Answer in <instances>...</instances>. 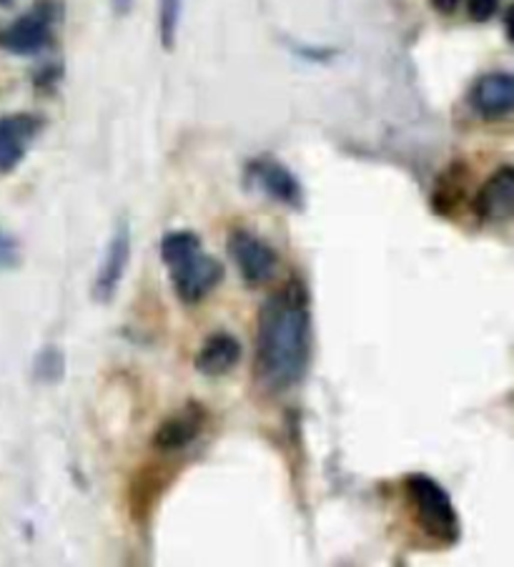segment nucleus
<instances>
[{
	"label": "nucleus",
	"instance_id": "1",
	"mask_svg": "<svg viewBox=\"0 0 514 567\" xmlns=\"http://www.w3.org/2000/svg\"><path fill=\"white\" fill-rule=\"evenodd\" d=\"M311 305L301 281H289L261 305L254 374L269 392L297 386L311 362Z\"/></svg>",
	"mask_w": 514,
	"mask_h": 567
},
{
	"label": "nucleus",
	"instance_id": "2",
	"mask_svg": "<svg viewBox=\"0 0 514 567\" xmlns=\"http://www.w3.org/2000/svg\"><path fill=\"white\" fill-rule=\"evenodd\" d=\"M404 493L422 533L442 545H454L462 535L460 513L446 489L432 475L414 472L404 480Z\"/></svg>",
	"mask_w": 514,
	"mask_h": 567
},
{
	"label": "nucleus",
	"instance_id": "3",
	"mask_svg": "<svg viewBox=\"0 0 514 567\" xmlns=\"http://www.w3.org/2000/svg\"><path fill=\"white\" fill-rule=\"evenodd\" d=\"M59 18V6L53 0H41L31 11L0 28V49L13 55H38L53 43V25Z\"/></svg>",
	"mask_w": 514,
	"mask_h": 567
},
{
	"label": "nucleus",
	"instance_id": "4",
	"mask_svg": "<svg viewBox=\"0 0 514 567\" xmlns=\"http://www.w3.org/2000/svg\"><path fill=\"white\" fill-rule=\"evenodd\" d=\"M228 257L239 269L241 279L246 287H261V284L271 281L276 274V267H279V254L266 244L259 234H254L249 229H234L228 234Z\"/></svg>",
	"mask_w": 514,
	"mask_h": 567
},
{
	"label": "nucleus",
	"instance_id": "5",
	"mask_svg": "<svg viewBox=\"0 0 514 567\" xmlns=\"http://www.w3.org/2000/svg\"><path fill=\"white\" fill-rule=\"evenodd\" d=\"M168 271L176 297L184 301V305H198V301H204L224 279L222 261L208 257L204 249L171 264Z\"/></svg>",
	"mask_w": 514,
	"mask_h": 567
},
{
	"label": "nucleus",
	"instance_id": "6",
	"mask_svg": "<svg viewBox=\"0 0 514 567\" xmlns=\"http://www.w3.org/2000/svg\"><path fill=\"white\" fill-rule=\"evenodd\" d=\"M246 182L254 188H259L271 202H279L289 209H304V186L297 178V174L289 172L281 161L261 156L249 161L246 166Z\"/></svg>",
	"mask_w": 514,
	"mask_h": 567
},
{
	"label": "nucleus",
	"instance_id": "7",
	"mask_svg": "<svg viewBox=\"0 0 514 567\" xmlns=\"http://www.w3.org/2000/svg\"><path fill=\"white\" fill-rule=\"evenodd\" d=\"M128 264H131V224L121 221L111 234L106 251H103L101 269L96 274V281H93V297L103 301V305L116 297L121 281L126 277Z\"/></svg>",
	"mask_w": 514,
	"mask_h": 567
},
{
	"label": "nucleus",
	"instance_id": "8",
	"mask_svg": "<svg viewBox=\"0 0 514 567\" xmlns=\"http://www.w3.org/2000/svg\"><path fill=\"white\" fill-rule=\"evenodd\" d=\"M38 131H41V118L33 113L0 116V174H11L21 166Z\"/></svg>",
	"mask_w": 514,
	"mask_h": 567
},
{
	"label": "nucleus",
	"instance_id": "9",
	"mask_svg": "<svg viewBox=\"0 0 514 567\" xmlns=\"http://www.w3.org/2000/svg\"><path fill=\"white\" fill-rule=\"evenodd\" d=\"M474 214L487 224L514 219V166H502L482 184Z\"/></svg>",
	"mask_w": 514,
	"mask_h": 567
},
{
	"label": "nucleus",
	"instance_id": "10",
	"mask_svg": "<svg viewBox=\"0 0 514 567\" xmlns=\"http://www.w3.org/2000/svg\"><path fill=\"white\" fill-rule=\"evenodd\" d=\"M472 109L484 121H497L514 113V73H487L470 91Z\"/></svg>",
	"mask_w": 514,
	"mask_h": 567
},
{
	"label": "nucleus",
	"instance_id": "11",
	"mask_svg": "<svg viewBox=\"0 0 514 567\" xmlns=\"http://www.w3.org/2000/svg\"><path fill=\"white\" fill-rule=\"evenodd\" d=\"M204 424L206 412L202 404H186V408H181L161 422V427L154 432V450L168 455V452L188 447L204 432Z\"/></svg>",
	"mask_w": 514,
	"mask_h": 567
},
{
	"label": "nucleus",
	"instance_id": "12",
	"mask_svg": "<svg viewBox=\"0 0 514 567\" xmlns=\"http://www.w3.org/2000/svg\"><path fill=\"white\" fill-rule=\"evenodd\" d=\"M241 359V344L239 339L234 334H226V332H218L212 334L202 344V349L196 352V372L204 374V377H212V380H218V377H224L234 370L236 364H239Z\"/></svg>",
	"mask_w": 514,
	"mask_h": 567
},
{
	"label": "nucleus",
	"instance_id": "13",
	"mask_svg": "<svg viewBox=\"0 0 514 567\" xmlns=\"http://www.w3.org/2000/svg\"><path fill=\"white\" fill-rule=\"evenodd\" d=\"M181 11H184V0H158V35L166 51L174 49L178 41Z\"/></svg>",
	"mask_w": 514,
	"mask_h": 567
},
{
	"label": "nucleus",
	"instance_id": "14",
	"mask_svg": "<svg viewBox=\"0 0 514 567\" xmlns=\"http://www.w3.org/2000/svg\"><path fill=\"white\" fill-rule=\"evenodd\" d=\"M21 264V244L11 231L0 226V269L11 271Z\"/></svg>",
	"mask_w": 514,
	"mask_h": 567
},
{
	"label": "nucleus",
	"instance_id": "15",
	"mask_svg": "<svg viewBox=\"0 0 514 567\" xmlns=\"http://www.w3.org/2000/svg\"><path fill=\"white\" fill-rule=\"evenodd\" d=\"M500 0H470V16L474 21H490L497 13Z\"/></svg>",
	"mask_w": 514,
	"mask_h": 567
},
{
	"label": "nucleus",
	"instance_id": "16",
	"mask_svg": "<svg viewBox=\"0 0 514 567\" xmlns=\"http://www.w3.org/2000/svg\"><path fill=\"white\" fill-rule=\"evenodd\" d=\"M456 3H460V0H434V8L442 13H452Z\"/></svg>",
	"mask_w": 514,
	"mask_h": 567
},
{
	"label": "nucleus",
	"instance_id": "17",
	"mask_svg": "<svg viewBox=\"0 0 514 567\" xmlns=\"http://www.w3.org/2000/svg\"><path fill=\"white\" fill-rule=\"evenodd\" d=\"M111 3H113V11L121 13V16H126L131 11L133 0H111Z\"/></svg>",
	"mask_w": 514,
	"mask_h": 567
},
{
	"label": "nucleus",
	"instance_id": "18",
	"mask_svg": "<svg viewBox=\"0 0 514 567\" xmlns=\"http://www.w3.org/2000/svg\"><path fill=\"white\" fill-rule=\"evenodd\" d=\"M504 25H507V35H510V41L514 43V8H510V11H507V21H504Z\"/></svg>",
	"mask_w": 514,
	"mask_h": 567
}]
</instances>
